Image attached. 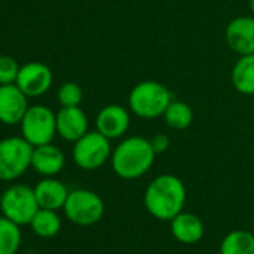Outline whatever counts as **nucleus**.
<instances>
[{"label":"nucleus","mask_w":254,"mask_h":254,"mask_svg":"<svg viewBox=\"0 0 254 254\" xmlns=\"http://www.w3.org/2000/svg\"><path fill=\"white\" fill-rule=\"evenodd\" d=\"M187 191L184 183L172 174L156 177L145 189L144 205L150 215L162 221H171L184 211Z\"/></svg>","instance_id":"nucleus-1"},{"label":"nucleus","mask_w":254,"mask_h":254,"mask_svg":"<svg viewBox=\"0 0 254 254\" xmlns=\"http://www.w3.org/2000/svg\"><path fill=\"white\" fill-rule=\"evenodd\" d=\"M156 156L150 139L129 136L123 139L112 151L111 166L115 175L123 180H138L151 169Z\"/></svg>","instance_id":"nucleus-2"},{"label":"nucleus","mask_w":254,"mask_h":254,"mask_svg":"<svg viewBox=\"0 0 254 254\" xmlns=\"http://www.w3.org/2000/svg\"><path fill=\"white\" fill-rule=\"evenodd\" d=\"M172 102V94L166 85L157 81H142L129 93V109L139 118L163 117Z\"/></svg>","instance_id":"nucleus-3"},{"label":"nucleus","mask_w":254,"mask_h":254,"mask_svg":"<svg viewBox=\"0 0 254 254\" xmlns=\"http://www.w3.org/2000/svg\"><path fill=\"white\" fill-rule=\"evenodd\" d=\"M35 189L27 184H14L0 196V212L18 226H30L39 211Z\"/></svg>","instance_id":"nucleus-4"},{"label":"nucleus","mask_w":254,"mask_h":254,"mask_svg":"<svg viewBox=\"0 0 254 254\" xmlns=\"http://www.w3.org/2000/svg\"><path fill=\"white\" fill-rule=\"evenodd\" d=\"M35 147L23 136L0 141V181H15L32 168Z\"/></svg>","instance_id":"nucleus-5"},{"label":"nucleus","mask_w":254,"mask_h":254,"mask_svg":"<svg viewBox=\"0 0 254 254\" xmlns=\"http://www.w3.org/2000/svg\"><path fill=\"white\" fill-rule=\"evenodd\" d=\"M63 211L72 224L90 227L102 220L105 214V203L96 191L88 189H75L69 191Z\"/></svg>","instance_id":"nucleus-6"},{"label":"nucleus","mask_w":254,"mask_h":254,"mask_svg":"<svg viewBox=\"0 0 254 254\" xmlns=\"http://www.w3.org/2000/svg\"><path fill=\"white\" fill-rule=\"evenodd\" d=\"M111 139L100 132H87L82 138L73 142L72 157L75 165L82 171H96L111 160Z\"/></svg>","instance_id":"nucleus-7"},{"label":"nucleus","mask_w":254,"mask_h":254,"mask_svg":"<svg viewBox=\"0 0 254 254\" xmlns=\"http://www.w3.org/2000/svg\"><path fill=\"white\" fill-rule=\"evenodd\" d=\"M23 138L33 147L51 144L57 135L56 114L44 105H32L21 120Z\"/></svg>","instance_id":"nucleus-8"},{"label":"nucleus","mask_w":254,"mask_h":254,"mask_svg":"<svg viewBox=\"0 0 254 254\" xmlns=\"http://www.w3.org/2000/svg\"><path fill=\"white\" fill-rule=\"evenodd\" d=\"M53 79V72L47 64L30 62L21 66L15 84L27 97H39L51 88Z\"/></svg>","instance_id":"nucleus-9"},{"label":"nucleus","mask_w":254,"mask_h":254,"mask_svg":"<svg viewBox=\"0 0 254 254\" xmlns=\"http://www.w3.org/2000/svg\"><path fill=\"white\" fill-rule=\"evenodd\" d=\"M229 48L238 56L254 54V15L233 18L224 32Z\"/></svg>","instance_id":"nucleus-10"},{"label":"nucleus","mask_w":254,"mask_h":254,"mask_svg":"<svg viewBox=\"0 0 254 254\" xmlns=\"http://www.w3.org/2000/svg\"><path fill=\"white\" fill-rule=\"evenodd\" d=\"M27 99L17 84L0 85V123L8 126L20 124L29 109Z\"/></svg>","instance_id":"nucleus-11"},{"label":"nucleus","mask_w":254,"mask_h":254,"mask_svg":"<svg viewBox=\"0 0 254 254\" xmlns=\"http://www.w3.org/2000/svg\"><path fill=\"white\" fill-rule=\"evenodd\" d=\"M130 126V114L121 105H106L96 117V130L108 139L124 136Z\"/></svg>","instance_id":"nucleus-12"},{"label":"nucleus","mask_w":254,"mask_h":254,"mask_svg":"<svg viewBox=\"0 0 254 254\" xmlns=\"http://www.w3.org/2000/svg\"><path fill=\"white\" fill-rule=\"evenodd\" d=\"M56 123L57 135L67 142H76L88 132V118L79 106H62Z\"/></svg>","instance_id":"nucleus-13"},{"label":"nucleus","mask_w":254,"mask_h":254,"mask_svg":"<svg viewBox=\"0 0 254 254\" xmlns=\"http://www.w3.org/2000/svg\"><path fill=\"white\" fill-rule=\"evenodd\" d=\"M64 165H66V157L59 147L53 144L35 147L33 157H32V168L39 175L56 177L63 171Z\"/></svg>","instance_id":"nucleus-14"},{"label":"nucleus","mask_w":254,"mask_h":254,"mask_svg":"<svg viewBox=\"0 0 254 254\" xmlns=\"http://www.w3.org/2000/svg\"><path fill=\"white\" fill-rule=\"evenodd\" d=\"M33 189L39 206L45 209H63L66 199L69 196L66 184L54 177H44V180H41Z\"/></svg>","instance_id":"nucleus-15"},{"label":"nucleus","mask_w":254,"mask_h":254,"mask_svg":"<svg viewBox=\"0 0 254 254\" xmlns=\"http://www.w3.org/2000/svg\"><path fill=\"white\" fill-rule=\"evenodd\" d=\"M171 232L178 242L190 245L203 238L205 226L196 214L183 211L171 220Z\"/></svg>","instance_id":"nucleus-16"},{"label":"nucleus","mask_w":254,"mask_h":254,"mask_svg":"<svg viewBox=\"0 0 254 254\" xmlns=\"http://www.w3.org/2000/svg\"><path fill=\"white\" fill-rule=\"evenodd\" d=\"M230 78L238 93L254 96V54L239 56L233 64Z\"/></svg>","instance_id":"nucleus-17"},{"label":"nucleus","mask_w":254,"mask_h":254,"mask_svg":"<svg viewBox=\"0 0 254 254\" xmlns=\"http://www.w3.org/2000/svg\"><path fill=\"white\" fill-rule=\"evenodd\" d=\"M30 227L38 238L51 239L60 233L62 218L57 211L39 208V211L36 212V215L33 217V220L30 223Z\"/></svg>","instance_id":"nucleus-18"},{"label":"nucleus","mask_w":254,"mask_h":254,"mask_svg":"<svg viewBox=\"0 0 254 254\" xmlns=\"http://www.w3.org/2000/svg\"><path fill=\"white\" fill-rule=\"evenodd\" d=\"M220 254H254V235L244 229L229 232L221 239Z\"/></svg>","instance_id":"nucleus-19"},{"label":"nucleus","mask_w":254,"mask_h":254,"mask_svg":"<svg viewBox=\"0 0 254 254\" xmlns=\"http://www.w3.org/2000/svg\"><path fill=\"white\" fill-rule=\"evenodd\" d=\"M21 226L0 215V254H17L21 248Z\"/></svg>","instance_id":"nucleus-20"},{"label":"nucleus","mask_w":254,"mask_h":254,"mask_svg":"<svg viewBox=\"0 0 254 254\" xmlns=\"http://www.w3.org/2000/svg\"><path fill=\"white\" fill-rule=\"evenodd\" d=\"M165 123L177 130H184L193 123V111L190 105L181 100H172L163 114Z\"/></svg>","instance_id":"nucleus-21"},{"label":"nucleus","mask_w":254,"mask_h":254,"mask_svg":"<svg viewBox=\"0 0 254 254\" xmlns=\"http://www.w3.org/2000/svg\"><path fill=\"white\" fill-rule=\"evenodd\" d=\"M57 99L62 106H79L82 102V88L76 82H64L57 91Z\"/></svg>","instance_id":"nucleus-22"},{"label":"nucleus","mask_w":254,"mask_h":254,"mask_svg":"<svg viewBox=\"0 0 254 254\" xmlns=\"http://www.w3.org/2000/svg\"><path fill=\"white\" fill-rule=\"evenodd\" d=\"M21 66L14 57L0 56V85L15 84Z\"/></svg>","instance_id":"nucleus-23"},{"label":"nucleus","mask_w":254,"mask_h":254,"mask_svg":"<svg viewBox=\"0 0 254 254\" xmlns=\"http://www.w3.org/2000/svg\"><path fill=\"white\" fill-rule=\"evenodd\" d=\"M150 142H151V147L156 151V154H162V153L168 151L169 147H171V139L165 133H159V135L153 136L150 139Z\"/></svg>","instance_id":"nucleus-24"},{"label":"nucleus","mask_w":254,"mask_h":254,"mask_svg":"<svg viewBox=\"0 0 254 254\" xmlns=\"http://www.w3.org/2000/svg\"><path fill=\"white\" fill-rule=\"evenodd\" d=\"M250 11L254 15V0H250Z\"/></svg>","instance_id":"nucleus-25"},{"label":"nucleus","mask_w":254,"mask_h":254,"mask_svg":"<svg viewBox=\"0 0 254 254\" xmlns=\"http://www.w3.org/2000/svg\"><path fill=\"white\" fill-rule=\"evenodd\" d=\"M85 254H91V253H85Z\"/></svg>","instance_id":"nucleus-26"}]
</instances>
